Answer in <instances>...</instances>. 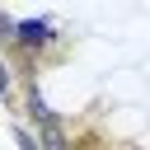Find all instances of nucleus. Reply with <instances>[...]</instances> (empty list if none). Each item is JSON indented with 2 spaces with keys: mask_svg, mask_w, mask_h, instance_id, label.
Listing matches in <instances>:
<instances>
[{
  "mask_svg": "<svg viewBox=\"0 0 150 150\" xmlns=\"http://www.w3.org/2000/svg\"><path fill=\"white\" fill-rule=\"evenodd\" d=\"M28 112H33L38 122H47V117H52V108L42 103V94H38V89H28Z\"/></svg>",
  "mask_w": 150,
  "mask_h": 150,
  "instance_id": "obj_3",
  "label": "nucleus"
},
{
  "mask_svg": "<svg viewBox=\"0 0 150 150\" xmlns=\"http://www.w3.org/2000/svg\"><path fill=\"white\" fill-rule=\"evenodd\" d=\"M14 141H19V150H42V141L33 131H23V127H14Z\"/></svg>",
  "mask_w": 150,
  "mask_h": 150,
  "instance_id": "obj_4",
  "label": "nucleus"
},
{
  "mask_svg": "<svg viewBox=\"0 0 150 150\" xmlns=\"http://www.w3.org/2000/svg\"><path fill=\"white\" fill-rule=\"evenodd\" d=\"M14 42H23L28 52H42V47H52V23L47 19H23L14 28Z\"/></svg>",
  "mask_w": 150,
  "mask_h": 150,
  "instance_id": "obj_1",
  "label": "nucleus"
},
{
  "mask_svg": "<svg viewBox=\"0 0 150 150\" xmlns=\"http://www.w3.org/2000/svg\"><path fill=\"white\" fill-rule=\"evenodd\" d=\"M5 89H9V66L0 61V94H5Z\"/></svg>",
  "mask_w": 150,
  "mask_h": 150,
  "instance_id": "obj_5",
  "label": "nucleus"
},
{
  "mask_svg": "<svg viewBox=\"0 0 150 150\" xmlns=\"http://www.w3.org/2000/svg\"><path fill=\"white\" fill-rule=\"evenodd\" d=\"M38 127H42V150H70V141H66V131H61L56 117H47V122H38Z\"/></svg>",
  "mask_w": 150,
  "mask_h": 150,
  "instance_id": "obj_2",
  "label": "nucleus"
}]
</instances>
